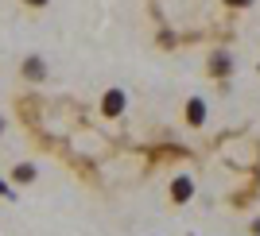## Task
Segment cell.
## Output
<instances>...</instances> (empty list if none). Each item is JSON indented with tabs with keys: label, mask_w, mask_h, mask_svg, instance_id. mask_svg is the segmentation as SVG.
I'll return each mask as SVG.
<instances>
[{
	"label": "cell",
	"mask_w": 260,
	"mask_h": 236,
	"mask_svg": "<svg viewBox=\"0 0 260 236\" xmlns=\"http://www.w3.org/2000/svg\"><path fill=\"white\" fill-rule=\"evenodd\" d=\"M120 105H124V97H120V93H109L105 97V112H117Z\"/></svg>",
	"instance_id": "277c9868"
},
{
	"label": "cell",
	"mask_w": 260,
	"mask_h": 236,
	"mask_svg": "<svg viewBox=\"0 0 260 236\" xmlns=\"http://www.w3.org/2000/svg\"><path fill=\"white\" fill-rule=\"evenodd\" d=\"M186 120H190V124H202V120H206V105H202V101H190V105H186Z\"/></svg>",
	"instance_id": "6da1fadb"
},
{
	"label": "cell",
	"mask_w": 260,
	"mask_h": 236,
	"mask_svg": "<svg viewBox=\"0 0 260 236\" xmlns=\"http://www.w3.org/2000/svg\"><path fill=\"white\" fill-rule=\"evenodd\" d=\"M190 190H194V186H190V178H175L171 198H175V202H186V198H190Z\"/></svg>",
	"instance_id": "7a4b0ae2"
},
{
	"label": "cell",
	"mask_w": 260,
	"mask_h": 236,
	"mask_svg": "<svg viewBox=\"0 0 260 236\" xmlns=\"http://www.w3.org/2000/svg\"><path fill=\"white\" fill-rule=\"evenodd\" d=\"M225 4H237V8H241V4H252V0H225Z\"/></svg>",
	"instance_id": "5b68a950"
},
{
	"label": "cell",
	"mask_w": 260,
	"mask_h": 236,
	"mask_svg": "<svg viewBox=\"0 0 260 236\" xmlns=\"http://www.w3.org/2000/svg\"><path fill=\"white\" fill-rule=\"evenodd\" d=\"M229 70H233V62H229L225 54H214V62H210V74H214V77H225Z\"/></svg>",
	"instance_id": "3957f363"
}]
</instances>
